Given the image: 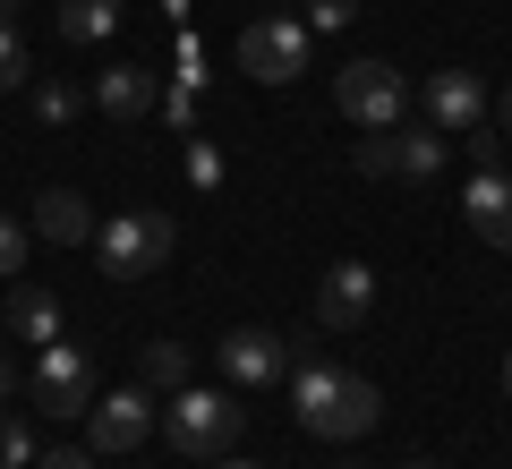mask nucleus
Wrapping results in <instances>:
<instances>
[{
    "mask_svg": "<svg viewBox=\"0 0 512 469\" xmlns=\"http://www.w3.org/2000/svg\"><path fill=\"white\" fill-rule=\"evenodd\" d=\"M291 410H299V435H316V444H359V435L384 418V393L367 376H350V367L299 359L291 367Z\"/></svg>",
    "mask_w": 512,
    "mask_h": 469,
    "instance_id": "f257e3e1",
    "label": "nucleus"
},
{
    "mask_svg": "<svg viewBox=\"0 0 512 469\" xmlns=\"http://www.w3.org/2000/svg\"><path fill=\"white\" fill-rule=\"evenodd\" d=\"M239 427H248V410H239V393H205V384H180V393L163 401V435L180 461H222V452L239 444Z\"/></svg>",
    "mask_w": 512,
    "mask_h": 469,
    "instance_id": "f03ea898",
    "label": "nucleus"
},
{
    "mask_svg": "<svg viewBox=\"0 0 512 469\" xmlns=\"http://www.w3.org/2000/svg\"><path fill=\"white\" fill-rule=\"evenodd\" d=\"M171 248H180V222L154 214V205H120L111 222H94V256H103V273H120V282L163 273Z\"/></svg>",
    "mask_w": 512,
    "mask_h": 469,
    "instance_id": "7ed1b4c3",
    "label": "nucleus"
},
{
    "mask_svg": "<svg viewBox=\"0 0 512 469\" xmlns=\"http://www.w3.org/2000/svg\"><path fill=\"white\" fill-rule=\"evenodd\" d=\"M333 111H342L350 128H402L410 120V77L393 69V60H350V69L333 77Z\"/></svg>",
    "mask_w": 512,
    "mask_h": 469,
    "instance_id": "20e7f679",
    "label": "nucleus"
},
{
    "mask_svg": "<svg viewBox=\"0 0 512 469\" xmlns=\"http://www.w3.org/2000/svg\"><path fill=\"white\" fill-rule=\"evenodd\" d=\"M239 69L256 77V86H291V77L316 69V26L308 18H248V35H239Z\"/></svg>",
    "mask_w": 512,
    "mask_h": 469,
    "instance_id": "39448f33",
    "label": "nucleus"
},
{
    "mask_svg": "<svg viewBox=\"0 0 512 469\" xmlns=\"http://www.w3.org/2000/svg\"><path fill=\"white\" fill-rule=\"evenodd\" d=\"M444 154H453V137H444L436 120H402V128H376V137L359 145V171L367 180H436Z\"/></svg>",
    "mask_w": 512,
    "mask_h": 469,
    "instance_id": "423d86ee",
    "label": "nucleus"
},
{
    "mask_svg": "<svg viewBox=\"0 0 512 469\" xmlns=\"http://www.w3.org/2000/svg\"><path fill=\"white\" fill-rule=\"evenodd\" d=\"M214 359H222V376H231V393H265V384H282L299 367V342L274 333V325H239V333L214 342Z\"/></svg>",
    "mask_w": 512,
    "mask_h": 469,
    "instance_id": "0eeeda50",
    "label": "nucleus"
},
{
    "mask_svg": "<svg viewBox=\"0 0 512 469\" xmlns=\"http://www.w3.org/2000/svg\"><path fill=\"white\" fill-rule=\"evenodd\" d=\"M26 384H35V401H43L52 418H86V410H94V359H86V342H69V333L43 342Z\"/></svg>",
    "mask_w": 512,
    "mask_h": 469,
    "instance_id": "6e6552de",
    "label": "nucleus"
},
{
    "mask_svg": "<svg viewBox=\"0 0 512 469\" xmlns=\"http://www.w3.org/2000/svg\"><path fill=\"white\" fill-rule=\"evenodd\" d=\"M419 103H427V120L444 128V137H470V128H487L495 120V86L478 69H436L419 86Z\"/></svg>",
    "mask_w": 512,
    "mask_h": 469,
    "instance_id": "1a4fd4ad",
    "label": "nucleus"
},
{
    "mask_svg": "<svg viewBox=\"0 0 512 469\" xmlns=\"http://www.w3.org/2000/svg\"><path fill=\"white\" fill-rule=\"evenodd\" d=\"M154 427H163V410H154V393H137V384H120V393H103V401L86 410V435H94V452H103V461L137 452Z\"/></svg>",
    "mask_w": 512,
    "mask_h": 469,
    "instance_id": "9d476101",
    "label": "nucleus"
},
{
    "mask_svg": "<svg viewBox=\"0 0 512 469\" xmlns=\"http://www.w3.org/2000/svg\"><path fill=\"white\" fill-rule=\"evenodd\" d=\"M367 316H376V273H367L359 256L325 265V282H316V325L325 333H359Z\"/></svg>",
    "mask_w": 512,
    "mask_h": 469,
    "instance_id": "9b49d317",
    "label": "nucleus"
},
{
    "mask_svg": "<svg viewBox=\"0 0 512 469\" xmlns=\"http://www.w3.org/2000/svg\"><path fill=\"white\" fill-rule=\"evenodd\" d=\"M94 103H103L111 120H146V111H163V69H146V60H120V69L94 77Z\"/></svg>",
    "mask_w": 512,
    "mask_h": 469,
    "instance_id": "f8f14e48",
    "label": "nucleus"
},
{
    "mask_svg": "<svg viewBox=\"0 0 512 469\" xmlns=\"http://www.w3.org/2000/svg\"><path fill=\"white\" fill-rule=\"evenodd\" d=\"M35 231L52 239V248H94V205L77 197V188H43L35 197Z\"/></svg>",
    "mask_w": 512,
    "mask_h": 469,
    "instance_id": "ddd939ff",
    "label": "nucleus"
},
{
    "mask_svg": "<svg viewBox=\"0 0 512 469\" xmlns=\"http://www.w3.org/2000/svg\"><path fill=\"white\" fill-rule=\"evenodd\" d=\"M9 325L43 350V342H60V333H69V316H60V299H52L43 282H18V290H9Z\"/></svg>",
    "mask_w": 512,
    "mask_h": 469,
    "instance_id": "4468645a",
    "label": "nucleus"
},
{
    "mask_svg": "<svg viewBox=\"0 0 512 469\" xmlns=\"http://www.w3.org/2000/svg\"><path fill=\"white\" fill-rule=\"evenodd\" d=\"M120 9L128 0H52V26H60V43H103V35H120Z\"/></svg>",
    "mask_w": 512,
    "mask_h": 469,
    "instance_id": "2eb2a0df",
    "label": "nucleus"
},
{
    "mask_svg": "<svg viewBox=\"0 0 512 469\" xmlns=\"http://www.w3.org/2000/svg\"><path fill=\"white\" fill-rule=\"evenodd\" d=\"M504 205H512V180H504V171H478V180L461 188V222H470L478 239H487L495 222H504Z\"/></svg>",
    "mask_w": 512,
    "mask_h": 469,
    "instance_id": "dca6fc26",
    "label": "nucleus"
},
{
    "mask_svg": "<svg viewBox=\"0 0 512 469\" xmlns=\"http://www.w3.org/2000/svg\"><path fill=\"white\" fill-rule=\"evenodd\" d=\"M77 111H86V94H77L69 77H43V86H35V120H43V128H69Z\"/></svg>",
    "mask_w": 512,
    "mask_h": 469,
    "instance_id": "f3484780",
    "label": "nucleus"
},
{
    "mask_svg": "<svg viewBox=\"0 0 512 469\" xmlns=\"http://www.w3.org/2000/svg\"><path fill=\"white\" fill-rule=\"evenodd\" d=\"M188 367H197V359H188V342H146V384L180 393V384H188Z\"/></svg>",
    "mask_w": 512,
    "mask_h": 469,
    "instance_id": "a211bd4d",
    "label": "nucleus"
},
{
    "mask_svg": "<svg viewBox=\"0 0 512 469\" xmlns=\"http://www.w3.org/2000/svg\"><path fill=\"white\" fill-rule=\"evenodd\" d=\"M26 77H35L26 69V35H18V18H0V94H18Z\"/></svg>",
    "mask_w": 512,
    "mask_h": 469,
    "instance_id": "6ab92c4d",
    "label": "nucleus"
},
{
    "mask_svg": "<svg viewBox=\"0 0 512 469\" xmlns=\"http://www.w3.org/2000/svg\"><path fill=\"white\" fill-rule=\"evenodd\" d=\"M0 469H35V427L26 418H0Z\"/></svg>",
    "mask_w": 512,
    "mask_h": 469,
    "instance_id": "aec40b11",
    "label": "nucleus"
},
{
    "mask_svg": "<svg viewBox=\"0 0 512 469\" xmlns=\"http://www.w3.org/2000/svg\"><path fill=\"white\" fill-rule=\"evenodd\" d=\"M504 154H512V137H504L495 120H487V128H470V163H478V171H504Z\"/></svg>",
    "mask_w": 512,
    "mask_h": 469,
    "instance_id": "412c9836",
    "label": "nucleus"
},
{
    "mask_svg": "<svg viewBox=\"0 0 512 469\" xmlns=\"http://www.w3.org/2000/svg\"><path fill=\"white\" fill-rule=\"evenodd\" d=\"M350 18H359V0H308V26H325V35L350 26Z\"/></svg>",
    "mask_w": 512,
    "mask_h": 469,
    "instance_id": "4be33fe9",
    "label": "nucleus"
},
{
    "mask_svg": "<svg viewBox=\"0 0 512 469\" xmlns=\"http://www.w3.org/2000/svg\"><path fill=\"white\" fill-rule=\"evenodd\" d=\"M18 265H26V231L0 214V273H18Z\"/></svg>",
    "mask_w": 512,
    "mask_h": 469,
    "instance_id": "5701e85b",
    "label": "nucleus"
},
{
    "mask_svg": "<svg viewBox=\"0 0 512 469\" xmlns=\"http://www.w3.org/2000/svg\"><path fill=\"white\" fill-rule=\"evenodd\" d=\"M188 171H197V180L214 188V180H222V154H214V145H197V137H188Z\"/></svg>",
    "mask_w": 512,
    "mask_h": 469,
    "instance_id": "b1692460",
    "label": "nucleus"
},
{
    "mask_svg": "<svg viewBox=\"0 0 512 469\" xmlns=\"http://www.w3.org/2000/svg\"><path fill=\"white\" fill-rule=\"evenodd\" d=\"M43 469H103V452H43Z\"/></svg>",
    "mask_w": 512,
    "mask_h": 469,
    "instance_id": "393cba45",
    "label": "nucleus"
},
{
    "mask_svg": "<svg viewBox=\"0 0 512 469\" xmlns=\"http://www.w3.org/2000/svg\"><path fill=\"white\" fill-rule=\"evenodd\" d=\"M495 128H504V137H512V86L495 94Z\"/></svg>",
    "mask_w": 512,
    "mask_h": 469,
    "instance_id": "a878e982",
    "label": "nucleus"
},
{
    "mask_svg": "<svg viewBox=\"0 0 512 469\" xmlns=\"http://www.w3.org/2000/svg\"><path fill=\"white\" fill-rule=\"evenodd\" d=\"M0 401H18V367L9 359H0Z\"/></svg>",
    "mask_w": 512,
    "mask_h": 469,
    "instance_id": "bb28decb",
    "label": "nucleus"
},
{
    "mask_svg": "<svg viewBox=\"0 0 512 469\" xmlns=\"http://www.w3.org/2000/svg\"><path fill=\"white\" fill-rule=\"evenodd\" d=\"M487 239H495V248H512V205H504V222H495V231H487Z\"/></svg>",
    "mask_w": 512,
    "mask_h": 469,
    "instance_id": "cd10ccee",
    "label": "nucleus"
},
{
    "mask_svg": "<svg viewBox=\"0 0 512 469\" xmlns=\"http://www.w3.org/2000/svg\"><path fill=\"white\" fill-rule=\"evenodd\" d=\"M163 18H171V26H188V0H163Z\"/></svg>",
    "mask_w": 512,
    "mask_h": 469,
    "instance_id": "c85d7f7f",
    "label": "nucleus"
},
{
    "mask_svg": "<svg viewBox=\"0 0 512 469\" xmlns=\"http://www.w3.org/2000/svg\"><path fill=\"white\" fill-rule=\"evenodd\" d=\"M214 469H265V461H231V452H222V461H214Z\"/></svg>",
    "mask_w": 512,
    "mask_h": 469,
    "instance_id": "c756f323",
    "label": "nucleus"
},
{
    "mask_svg": "<svg viewBox=\"0 0 512 469\" xmlns=\"http://www.w3.org/2000/svg\"><path fill=\"white\" fill-rule=\"evenodd\" d=\"M504 401H512V359H504Z\"/></svg>",
    "mask_w": 512,
    "mask_h": 469,
    "instance_id": "7c9ffc66",
    "label": "nucleus"
},
{
    "mask_svg": "<svg viewBox=\"0 0 512 469\" xmlns=\"http://www.w3.org/2000/svg\"><path fill=\"white\" fill-rule=\"evenodd\" d=\"M0 18H18V0H0Z\"/></svg>",
    "mask_w": 512,
    "mask_h": 469,
    "instance_id": "2f4dec72",
    "label": "nucleus"
},
{
    "mask_svg": "<svg viewBox=\"0 0 512 469\" xmlns=\"http://www.w3.org/2000/svg\"><path fill=\"white\" fill-rule=\"evenodd\" d=\"M402 469H436V461H402Z\"/></svg>",
    "mask_w": 512,
    "mask_h": 469,
    "instance_id": "473e14b6",
    "label": "nucleus"
},
{
    "mask_svg": "<svg viewBox=\"0 0 512 469\" xmlns=\"http://www.w3.org/2000/svg\"><path fill=\"white\" fill-rule=\"evenodd\" d=\"M0 325H9V307H0Z\"/></svg>",
    "mask_w": 512,
    "mask_h": 469,
    "instance_id": "72a5a7b5",
    "label": "nucleus"
}]
</instances>
